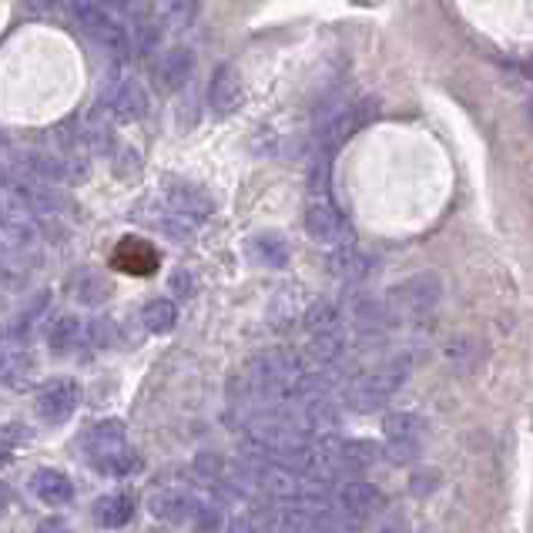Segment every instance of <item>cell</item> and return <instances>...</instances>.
Listing matches in <instances>:
<instances>
[{
  "label": "cell",
  "instance_id": "cell-1",
  "mask_svg": "<svg viewBox=\"0 0 533 533\" xmlns=\"http://www.w3.org/2000/svg\"><path fill=\"white\" fill-rule=\"evenodd\" d=\"M81 450L88 456L94 470L108 473V477H125V473L138 470V456L128 443V430L121 420H101L84 430Z\"/></svg>",
  "mask_w": 533,
  "mask_h": 533
},
{
  "label": "cell",
  "instance_id": "cell-2",
  "mask_svg": "<svg viewBox=\"0 0 533 533\" xmlns=\"http://www.w3.org/2000/svg\"><path fill=\"white\" fill-rule=\"evenodd\" d=\"M409 376V359L399 356V359H389L373 373L352 379L349 389H346V403L352 409H359V413H373V409H383L389 399H393L399 389H403Z\"/></svg>",
  "mask_w": 533,
  "mask_h": 533
},
{
  "label": "cell",
  "instance_id": "cell-3",
  "mask_svg": "<svg viewBox=\"0 0 533 533\" xmlns=\"http://www.w3.org/2000/svg\"><path fill=\"white\" fill-rule=\"evenodd\" d=\"M68 11H71V21L78 24L94 44L108 47L114 54L128 51L131 37L125 31V24L108 11V4H101V0H68Z\"/></svg>",
  "mask_w": 533,
  "mask_h": 533
},
{
  "label": "cell",
  "instance_id": "cell-4",
  "mask_svg": "<svg viewBox=\"0 0 533 533\" xmlns=\"http://www.w3.org/2000/svg\"><path fill=\"white\" fill-rule=\"evenodd\" d=\"M443 299V282L436 272H420L413 279H406L393 295L386 299V309L393 319H426L433 316L436 306Z\"/></svg>",
  "mask_w": 533,
  "mask_h": 533
},
{
  "label": "cell",
  "instance_id": "cell-5",
  "mask_svg": "<svg viewBox=\"0 0 533 533\" xmlns=\"http://www.w3.org/2000/svg\"><path fill=\"white\" fill-rule=\"evenodd\" d=\"M383 436H386V456L389 460L409 463L423 453L426 423L416 413H393V416H386Z\"/></svg>",
  "mask_w": 533,
  "mask_h": 533
},
{
  "label": "cell",
  "instance_id": "cell-6",
  "mask_svg": "<svg viewBox=\"0 0 533 533\" xmlns=\"http://www.w3.org/2000/svg\"><path fill=\"white\" fill-rule=\"evenodd\" d=\"M369 118H373V101H342L336 111L326 114V118L316 125V135L326 148H336L342 145L346 138L356 135L359 128L369 125Z\"/></svg>",
  "mask_w": 533,
  "mask_h": 533
},
{
  "label": "cell",
  "instance_id": "cell-7",
  "mask_svg": "<svg viewBox=\"0 0 533 533\" xmlns=\"http://www.w3.org/2000/svg\"><path fill=\"white\" fill-rule=\"evenodd\" d=\"M81 406V386L74 379L61 376V379H47V383L37 389V416L51 426L68 423Z\"/></svg>",
  "mask_w": 533,
  "mask_h": 533
},
{
  "label": "cell",
  "instance_id": "cell-8",
  "mask_svg": "<svg viewBox=\"0 0 533 533\" xmlns=\"http://www.w3.org/2000/svg\"><path fill=\"white\" fill-rule=\"evenodd\" d=\"M104 104L118 121H141L151 108V94L138 78H118L111 88H104Z\"/></svg>",
  "mask_w": 533,
  "mask_h": 533
},
{
  "label": "cell",
  "instance_id": "cell-9",
  "mask_svg": "<svg viewBox=\"0 0 533 533\" xmlns=\"http://www.w3.org/2000/svg\"><path fill=\"white\" fill-rule=\"evenodd\" d=\"M306 232H309V239H316L322 245H346L349 242L346 218H342L329 202H322V198L309 202V208H306Z\"/></svg>",
  "mask_w": 533,
  "mask_h": 533
},
{
  "label": "cell",
  "instance_id": "cell-10",
  "mask_svg": "<svg viewBox=\"0 0 533 533\" xmlns=\"http://www.w3.org/2000/svg\"><path fill=\"white\" fill-rule=\"evenodd\" d=\"M349 319H352V329L366 339H379L393 326V316H389L386 302H379L376 295H356V299L349 302Z\"/></svg>",
  "mask_w": 533,
  "mask_h": 533
},
{
  "label": "cell",
  "instance_id": "cell-11",
  "mask_svg": "<svg viewBox=\"0 0 533 533\" xmlns=\"http://www.w3.org/2000/svg\"><path fill=\"white\" fill-rule=\"evenodd\" d=\"M165 198H168V208L178 215H188L195 218V222H202L215 212V198L205 192L202 185H192V182H171L165 188Z\"/></svg>",
  "mask_w": 533,
  "mask_h": 533
},
{
  "label": "cell",
  "instance_id": "cell-12",
  "mask_svg": "<svg viewBox=\"0 0 533 533\" xmlns=\"http://www.w3.org/2000/svg\"><path fill=\"white\" fill-rule=\"evenodd\" d=\"M245 98L242 78L235 68H218L212 84H208V108H212L215 118H228L232 111H239V104Z\"/></svg>",
  "mask_w": 533,
  "mask_h": 533
},
{
  "label": "cell",
  "instance_id": "cell-13",
  "mask_svg": "<svg viewBox=\"0 0 533 533\" xmlns=\"http://www.w3.org/2000/svg\"><path fill=\"white\" fill-rule=\"evenodd\" d=\"M195 71V57L188 47H171L168 54H161V61L155 64V78H158V88L161 91H182L188 78H192Z\"/></svg>",
  "mask_w": 533,
  "mask_h": 533
},
{
  "label": "cell",
  "instance_id": "cell-14",
  "mask_svg": "<svg viewBox=\"0 0 533 533\" xmlns=\"http://www.w3.org/2000/svg\"><path fill=\"white\" fill-rule=\"evenodd\" d=\"M306 363L316 366V369H329L336 366L342 356H346V332L342 326L336 329H326V332H312L309 336V346H306Z\"/></svg>",
  "mask_w": 533,
  "mask_h": 533
},
{
  "label": "cell",
  "instance_id": "cell-15",
  "mask_svg": "<svg viewBox=\"0 0 533 533\" xmlns=\"http://www.w3.org/2000/svg\"><path fill=\"white\" fill-rule=\"evenodd\" d=\"M329 272L336 275L339 282L346 285H359L366 282L369 275H373V259H369L366 252L352 249V245H336V255L329 259Z\"/></svg>",
  "mask_w": 533,
  "mask_h": 533
},
{
  "label": "cell",
  "instance_id": "cell-16",
  "mask_svg": "<svg viewBox=\"0 0 533 533\" xmlns=\"http://www.w3.org/2000/svg\"><path fill=\"white\" fill-rule=\"evenodd\" d=\"M31 490L34 497L47 503V507H64V503H71L74 497V483L68 473L61 470H51V466H44V470H37L31 477Z\"/></svg>",
  "mask_w": 533,
  "mask_h": 533
},
{
  "label": "cell",
  "instance_id": "cell-17",
  "mask_svg": "<svg viewBox=\"0 0 533 533\" xmlns=\"http://www.w3.org/2000/svg\"><path fill=\"white\" fill-rule=\"evenodd\" d=\"M31 373H34V359L27 356L21 342H0V383L21 389L31 383Z\"/></svg>",
  "mask_w": 533,
  "mask_h": 533
},
{
  "label": "cell",
  "instance_id": "cell-18",
  "mask_svg": "<svg viewBox=\"0 0 533 533\" xmlns=\"http://www.w3.org/2000/svg\"><path fill=\"white\" fill-rule=\"evenodd\" d=\"M245 249H249L252 262L265 265V269H285V265H289V242L275 232L252 235V239L245 242Z\"/></svg>",
  "mask_w": 533,
  "mask_h": 533
},
{
  "label": "cell",
  "instance_id": "cell-19",
  "mask_svg": "<svg viewBox=\"0 0 533 533\" xmlns=\"http://www.w3.org/2000/svg\"><path fill=\"white\" fill-rule=\"evenodd\" d=\"M47 342H51L57 356H68V352L81 349L88 342V322L78 316H61L47 332Z\"/></svg>",
  "mask_w": 533,
  "mask_h": 533
},
{
  "label": "cell",
  "instance_id": "cell-20",
  "mask_svg": "<svg viewBox=\"0 0 533 533\" xmlns=\"http://www.w3.org/2000/svg\"><path fill=\"white\" fill-rule=\"evenodd\" d=\"M68 289H71L74 299L81 302V306H101V302L111 295V282L104 279L101 272L81 269V272H74L68 279Z\"/></svg>",
  "mask_w": 533,
  "mask_h": 533
},
{
  "label": "cell",
  "instance_id": "cell-21",
  "mask_svg": "<svg viewBox=\"0 0 533 533\" xmlns=\"http://www.w3.org/2000/svg\"><path fill=\"white\" fill-rule=\"evenodd\" d=\"M135 517V500L128 497V493H111V497H101L94 503V520L101 523V527H125Z\"/></svg>",
  "mask_w": 533,
  "mask_h": 533
},
{
  "label": "cell",
  "instance_id": "cell-22",
  "mask_svg": "<svg viewBox=\"0 0 533 533\" xmlns=\"http://www.w3.org/2000/svg\"><path fill=\"white\" fill-rule=\"evenodd\" d=\"M302 326L309 329V336H312V332L336 329V326H342V312H339L336 302L316 299V302H309V306L302 309Z\"/></svg>",
  "mask_w": 533,
  "mask_h": 533
},
{
  "label": "cell",
  "instance_id": "cell-23",
  "mask_svg": "<svg viewBox=\"0 0 533 533\" xmlns=\"http://www.w3.org/2000/svg\"><path fill=\"white\" fill-rule=\"evenodd\" d=\"M141 322H145L148 332H155V336H165V332L175 329L178 322V306L171 299H151L145 312H141Z\"/></svg>",
  "mask_w": 533,
  "mask_h": 533
},
{
  "label": "cell",
  "instance_id": "cell-24",
  "mask_svg": "<svg viewBox=\"0 0 533 533\" xmlns=\"http://www.w3.org/2000/svg\"><path fill=\"white\" fill-rule=\"evenodd\" d=\"M302 309L306 306H299V295L295 292H279L269 306V322L275 329H285V326H292L295 319H302Z\"/></svg>",
  "mask_w": 533,
  "mask_h": 533
},
{
  "label": "cell",
  "instance_id": "cell-25",
  "mask_svg": "<svg viewBox=\"0 0 533 533\" xmlns=\"http://www.w3.org/2000/svg\"><path fill=\"white\" fill-rule=\"evenodd\" d=\"M195 218H188V215H178V212H171V208L165 205V212L158 215V228L168 235V239H192L195 235Z\"/></svg>",
  "mask_w": 533,
  "mask_h": 533
},
{
  "label": "cell",
  "instance_id": "cell-26",
  "mask_svg": "<svg viewBox=\"0 0 533 533\" xmlns=\"http://www.w3.org/2000/svg\"><path fill=\"white\" fill-rule=\"evenodd\" d=\"M138 155L131 148H118V155H114V171H118V175H135L138 171Z\"/></svg>",
  "mask_w": 533,
  "mask_h": 533
},
{
  "label": "cell",
  "instance_id": "cell-27",
  "mask_svg": "<svg viewBox=\"0 0 533 533\" xmlns=\"http://www.w3.org/2000/svg\"><path fill=\"white\" fill-rule=\"evenodd\" d=\"M171 292L175 295H192L195 292V279H192V272H175L171 275Z\"/></svg>",
  "mask_w": 533,
  "mask_h": 533
},
{
  "label": "cell",
  "instance_id": "cell-28",
  "mask_svg": "<svg viewBox=\"0 0 533 533\" xmlns=\"http://www.w3.org/2000/svg\"><path fill=\"white\" fill-rule=\"evenodd\" d=\"M34 533H74V530H71L64 520L51 517V520H41V523H37V530H34Z\"/></svg>",
  "mask_w": 533,
  "mask_h": 533
},
{
  "label": "cell",
  "instance_id": "cell-29",
  "mask_svg": "<svg viewBox=\"0 0 533 533\" xmlns=\"http://www.w3.org/2000/svg\"><path fill=\"white\" fill-rule=\"evenodd\" d=\"M7 497H11V493H7V487H4V483H0V513L7 510Z\"/></svg>",
  "mask_w": 533,
  "mask_h": 533
}]
</instances>
